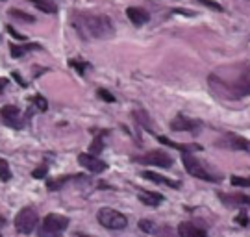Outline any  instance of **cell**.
<instances>
[{
  "label": "cell",
  "mask_w": 250,
  "mask_h": 237,
  "mask_svg": "<svg viewBox=\"0 0 250 237\" xmlns=\"http://www.w3.org/2000/svg\"><path fill=\"white\" fill-rule=\"evenodd\" d=\"M72 176H65V178H58L56 182H48V189H58V187H62L65 182H69Z\"/></svg>",
  "instance_id": "cell-29"
},
{
  "label": "cell",
  "mask_w": 250,
  "mask_h": 237,
  "mask_svg": "<svg viewBox=\"0 0 250 237\" xmlns=\"http://www.w3.org/2000/svg\"><path fill=\"white\" fill-rule=\"evenodd\" d=\"M141 176L143 178H146V180H150V182H154V184H160V185H167V187H172V189H178L180 182H174V180H169V178H165V176L158 174V172H152V171H143L141 172Z\"/></svg>",
  "instance_id": "cell-15"
},
{
  "label": "cell",
  "mask_w": 250,
  "mask_h": 237,
  "mask_svg": "<svg viewBox=\"0 0 250 237\" xmlns=\"http://www.w3.org/2000/svg\"><path fill=\"white\" fill-rule=\"evenodd\" d=\"M0 117H2L4 124H8L11 128H22V124H24V119L17 106H4L0 109Z\"/></svg>",
  "instance_id": "cell-10"
},
{
  "label": "cell",
  "mask_w": 250,
  "mask_h": 237,
  "mask_svg": "<svg viewBox=\"0 0 250 237\" xmlns=\"http://www.w3.org/2000/svg\"><path fill=\"white\" fill-rule=\"evenodd\" d=\"M71 67L78 69V72L83 74V69H85V67H89V65H87V63H80V62H71Z\"/></svg>",
  "instance_id": "cell-33"
},
{
  "label": "cell",
  "mask_w": 250,
  "mask_h": 237,
  "mask_svg": "<svg viewBox=\"0 0 250 237\" xmlns=\"http://www.w3.org/2000/svg\"><path fill=\"white\" fill-rule=\"evenodd\" d=\"M9 17L17 19V21H22V22H36V17L28 15L24 11H19V9H9Z\"/></svg>",
  "instance_id": "cell-22"
},
{
  "label": "cell",
  "mask_w": 250,
  "mask_h": 237,
  "mask_svg": "<svg viewBox=\"0 0 250 237\" xmlns=\"http://www.w3.org/2000/svg\"><path fill=\"white\" fill-rule=\"evenodd\" d=\"M132 161L139 163V165H150V167L160 169H170L172 163H174V159L163 150H152V152H146V154H141V156H135V158H132Z\"/></svg>",
  "instance_id": "cell-6"
},
{
  "label": "cell",
  "mask_w": 250,
  "mask_h": 237,
  "mask_svg": "<svg viewBox=\"0 0 250 237\" xmlns=\"http://www.w3.org/2000/svg\"><path fill=\"white\" fill-rule=\"evenodd\" d=\"M182 161H184V167H186L189 174L198 178V180L211 182V184H219L221 182V176L213 172V169L208 167L202 159L195 158L193 152H182Z\"/></svg>",
  "instance_id": "cell-3"
},
{
  "label": "cell",
  "mask_w": 250,
  "mask_h": 237,
  "mask_svg": "<svg viewBox=\"0 0 250 237\" xmlns=\"http://www.w3.org/2000/svg\"><path fill=\"white\" fill-rule=\"evenodd\" d=\"M37 222H39V215H37L36 208L28 206V208H22V210L17 213L15 217V230L22 236H28L36 230Z\"/></svg>",
  "instance_id": "cell-7"
},
{
  "label": "cell",
  "mask_w": 250,
  "mask_h": 237,
  "mask_svg": "<svg viewBox=\"0 0 250 237\" xmlns=\"http://www.w3.org/2000/svg\"><path fill=\"white\" fill-rule=\"evenodd\" d=\"M249 95H250V93H249Z\"/></svg>",
  "instance_id": "cell-38"
},
{
  "label": "cell",
  "mask_w": 250,
  "mask_h": 237,
  "mask_svg": "<svg viewBox=\"0 0 250 237\" xmlns=\"http://www.w3.org/2000/svg\"><path fill=\"white\" fill-rule=\"evenodd\" d=\"M37 9H41V11H45V13H56L58 8H56V4L50 2V0H30Z\"/></svg>",
  "instance_id": "cell-18"
},
{
  "label": "cell",
  "mask_w": 250,
  "mask_h": 237,
  "mask_svg": "<svg viewBox=\"0 0 250 237\" xmlns=\"http://www.w3.org/2000/svg\"><path fill=\"white\" fill-rule=\"evenodd\" d=\"M4 224H6V219L0 215V228H4Z\"/></svg>",
  "instance_id": "cell-36"
},
{
  "label": "cell",
  "mask_w": 250,
  "mask_h": 237,
  "mask_svg": "<svg viewBox=\"0 0 250 237\" xmlns=\"http://www.w3.org/2000/svg\"><path fill=\"white\" fill-rule=\"evenodd\" d=\"M102 139H104V135H102V133H99V135H97V137H95V141H93V143H91V154H93V156H99L100 152H102V149H104V143H102Z\"/></svg>",
  "instance_id": "cell-24"
},
{
  "label": "cell",
  "mask_w": 250,
  "mask_h": 237,
  "mask_svg": "<svg viewBox=\"0 0 250 237\" xmlns=\"http://www.w3.org/2000/svg\"><path fill=\"white\" fill-rule=\"evenodd\" d=\"M34 48H41L39 44H36V43H32V44H24V46H15V44H11V56L13 58H21L22 54H26L28 50H34Z\"/></svg>",
  "instance_id": "cell-19"
},
{
  "label": "cell",
  "mask_w": 250,
  "mask_h": 237,
  "mask_svg": "<svg viewBox=\"0 0 250 237\" xmlns=\"http://www.w3.org/2000/svg\"><path fill=\"white\" fill-rule=\"evenodd\" d=\"M215 147L226 150H243V152H250V141L241 137V135H235V133H226L224 137L215 141Z\"/></svg>",
  "instance_id": "cell-8"
},
{
  "label": "cell",
  "mask_w": 250,
  "mask_h": 237,
  "mask_svg": "<svg viewBox=\"0 0 250 237\" xmlns=\"http://www.w3.org/2000/svg\"><path fill=\"white\" fill-rule=\"evenodd\" d=\"M230 184H232L233 187H250V178H247V176L232 174L230 176Z\"/></svg>",
  "instance_id": "cell-23"
},
{
  "label": "cell",
  "mask_w": 250,
  "mask_h": 237,
  "mask_svg": "<svg viewBox=\"0 0 250 237\" xmlns=\"http://www.w3.org/2000/svg\"><path fill=\"white\" fill-rule=\"evenodd\" d=\"M235 222L241 224V226H249V208L245 204H239V215L235 217Z\"/></svg>",
  "instance_id": "cell-21"
},
{
  "label": "cell",
  "mask_w": 250,
  "mask_h": 237,
  "mask_svg": "<svg viewBox=\"0 0 250 237\" xmlns=\"http://www.w3.org/2000/svg\"><path fill=\"white\" fill-rule=\"evenodd\" d=\"M200 4H204V6H208V8L215 9V11H223V8H221V4H217V2H213V0H198Z\"/></svg>",
  "instance_id": "cell-31"
},
{
  "label": "cell",
  "mask_w": 250,
  "mask_h": 237,
  "mask_svg": "<svg viewBox=\"0 0 250 237\" xmlns=\"http://www.w3.org/2000/svg\"><path fill=\"white\" fill-rule=\"evenodd\" d=\"M78 161H80L82 167L87 169V171L93 172V174L104 172V171L107 169V163H104L102 159H99L97 156H93V154H80V156H78Z\"/></svg>",
  "instance_id": "cell-11"
},
{
  "label": "cell",
  "mask_w": 250,
  "mask_h": 237,
  "mask_svg": "<svg viewBox=\"0 0 250 237\" xmlns=\"http://www.w3.org/2000/svg\"><path fill=\"white\" fill-rule=\"evenodd\" d=\"M208 84L217 97L239 100L250 93V65H232L209 74Z\"/></svg>",
  "instance_id": "cell-1"
},
{
  "label": "cell",
  "mask_w": 250,
  "mask_h": 237,
  "mask_svg": "<svg viewBox=\"0 0 250 237\" xmlns=\"http://www.w3.org/2000/svg\"><path fill=\"white\" fill-rule=\"evenodd\" d=\"M139 228L143 230L145 234H152V232H156V224L148 219H141L139 220Z\"/></svg>",
  "instance_id": "cell-27"
},
{
  "label": "cell",
  "mask_w": 250,
  "mask_h": 237,
  "mask_svg": "<svg viewBox=\"0 0 250 237\" xmlns=\"http://www.w3.org/2000/svg\"><path fill=\"white\" fill-rule=\"evenodd\" d=\"M67 228H69V217L60 213H48L41 222L39 237H60Z\"/></svg>",
  "instance_id": "cell-4"
},
{
  "label": "cell",
  "mask_w": 250,
  "mask_h": 237,
  "mask_svg": "<svg viewBox=\"0 0 250 237\" xmlns=\"http://www.w3.org/2000/svg\"><path fill=\"white\" fill-rule=\"evenodd\" d=\"M99 97L102 98V100H107V102H115V97H113L109 91H106V89H99Z\"/></svg>",
  "instance_id": "cell-30"
},
{
  "label": "cell",
  "mask_w": 250,
  "mask_h": 237,
  "mask_svg": "<svg viewBox=\"0 0 250 237\" xmlns=\"http://www.w3.org/2000/svg\"><path fill=\"white\" fill-rule=\"evenodd\" d=\"M8 32L11 35H13V37H17L19 41H24V39H26V37H24V35H21V34H17V32H15V30H13V28L11 26H8Z\"/></svg>",
  "instance_id": "cell-34"
},
{
  "label": "cell",
  "mask_w": 250,
  "mask_h": 237,
  "mask_svg": "<svg viewBox=\"0 0 250 237\" xmlns=\"http://www.w3.org/2000/svg\"><path fill=\"white\" fill-rule=\"evenodd\" d=\"M176 232L180 237H208L206 228L198 226L197 222H180Z\"/></svg>",
  "instance_id": "cell-12"
},
{
  "label": "cell",
  "mask_w": 250,
  "mask_h": 237,
  "mask_svg": "<svg viewBox=\"0 0 250 237\" xmlns=\"http://www.w3.org/2000/svg\"><path fill=\"white\" fill-rule=\"evenodd\" d=\"M13 78L17 80V82H19V84H21V86H26V82H22V78H21V76H19L17 72H13Z\"/></svg>",
  "instance_id": "cell-35"
},
{
  "label": "cell",
  "mask_w": 250,
  "mask_h": 237,
  "mask_svg": "<svg viewBox=\"0 0 250 237\" xmlns=\"http://www.w3.org/2000/svg\"><path fill=\"white\" fill-rule=\"evenodd\" d=\"M137 198L148 206V208H158L165 198L161 193H154V191H145V189H137Z\"/></svg>",
  "instance_id": "cell-13"
},
{
  "label": "cell",
  "mask_w": 250,
  "mask_h": 237,
  "mask_svg": "<svg viewBox=\"0 0 250 237\" xmlns=\"http://www.w3.org/2000/svg\"><path fill=\"white\" fill-rule=\"evenodd\" d=\"M156 237H180L176 230H172L170 226H163L156 232Z\"/></svg>",
  "instance_id": "cell-26"
},
{
  "label": "cell",
  "mask_w": 250,
  "mask_h": 237,
  "mask_svg": "<svg viewBox=\"0 0 250 237\" xmlns=\"http://www.w3.org/2000/svg\"><path fill=\"white\" fill-rule=\"evenodd\" d=\"M46 171H48V167H46V165H43L41 169H36V171L32 172V176H34V178H43V176L46 174Z\"/></svg>",
  "instance_id": "cell-32"
},
{
  "label": "cell",
  "mask_w": 250,
  "mask_h": 237,
  "mask_svg": "<svg viewBox=\"0 0 250 237\" xmlns=\"http://www.w3.org/2000/svg\"><path fill=\"white\" fill-rule=\"evenodd\" d=\"M219 198H221L224 204H228V206H239V204H245V206L250 210L249 194H219Z\"/></svg>",
  "instance_id": "cell-17"
},
{
  "label": "cell",
  "mask_w": 250,
  "mask_h": 237,
  "mask_svg": "<svg viewBox=\"0 0 250 237\" xmlns=\"http://www.w3.org/2000/svg\"><path fill=\"white\" fill-rule=\"evenodd\" d=\"M134 117H135V123H137V124H141V126H145V130H154V128H152L150 119H148V115L145 113L143 109H139V111H135Z\"/></svg>",
  "instance_id": "cell-20"
},
{
  "label": "cell",
  "mask_w": 250,
  "mask_h": 237,
  "mask_svg": "<svg viewBox=\"0 0 250 237\" xmlns=\"http://www.w3.org/2000/svg\"><path fill=\"white\" fill-rule=\"evenodd\" d=\"M156 139L160 141L161 145L170 147V149H176V150H180V152H197V150H202V145H184V143L170 141L169 137H163V135H156Z\"/></svg>",
  "instance_id": "cell-14"
},
{
  "label": "cell",
  "mask_w": 250,
  "mask_h": 237,
  "mask_svg": "<svg viewBox=\"0 0 250 237\" xmlns=\"http://www.w3.org/2000/svg\"><path fill=\"white\" fill-rule=\"evenodd\" d=\"M74 26L80 30L83 37H95V39H109L113 37L115 30L111 26V21L104 15H89V13H78L74 19Z\"/></svg>",
  "instance_id": "cell-2"
},
{
  "label": "cell",
  "mask_w": 250,
  "mask_h": 237,
  "mask_svg": "<svg viewBox=\"0 0 250 237\" xmlns=\"http://www.w3.org/2000/svg\"><path fill=\"white\" fill-rule=\"evenodd\" d=\"M202 128V123L198 119H191V117H186V115H176L172 121H170V130L172 132H191V133H198V130Z\"/></svg>",
  "instance_id": "cell-9"
},
{
  "label": "cell",
  "mask_w": 250,
  "mask_h": 237,
  "mask_svg": "<svg viewBox=\"0 0 250 237\" xmlns=\"http://www.w3.org/2000/svg\"><path fill=\"white\" fill-rule=\"evenodd\" d=\"M80 237H89V236H80Z\"/></svg>",
  "instance_id": "cell-37"
},
{
  "label": "cell",
  "mask_w": 250,
  "mask_h": 237,
  "mask_svg": "<svg viewBox=\"0 0 250 237\" xmlns=\"http://www.w3.org/2000/svg\"><path fill=\"white\" fill-rule=\"evenodd\" d=\"M32 102H34V106H36L39 111H46V108H48V104H46V100L41 95H36V97L32 98Z\"/></svg>",
  "instance_id": "cell-28"
},
{
  "label": "cell",
  "mask_w": 250,
  "mask_h": 237,
  "mask_svg": "<svg viewBox=\"0 0 250 237\" xmlns=\"http://www.w3.org/2000/svg\"><path fill=\"white\" fill-rule=\"evenodd\" d=\"M126 15H128V19H130L134 24H137V26H141V24L150 21V15L141 8H128L126 9Z\"/></svg>",
  "instance_id": "cell-16"
},
{
  "label": "cell",
  "mask_w": 250,
  "mask_h": 237,
  "mask_svg": "<svg viewBox=\"0 0 250 237\" xmlns=\"http://www.w3.org/2000/svg\"><path fill=\"white\" fill-rule=\"evenodd\" d=\"M0 180L2 182H9L11 180V171H9V163L6 159L0 158Z\"/></svg>",
  "instance_id": "cell-25"
},
{
  "label": "cell",
  "mask_w": 250,
  "mask_h": 237,
  "mask_svg": "<svg viewBox=\"0 0 250 237\" xmlns=\"http://www.w3.org/2000/svg\"><path fill=\"white\" fill-rule=\"evenodd\" d=\"M97 219L107 230H125L128 226V219L125 213L113 210V208H102L97 213Z\"/></svg>",
  "instance_id": "cell-5"
}]
</instances>
